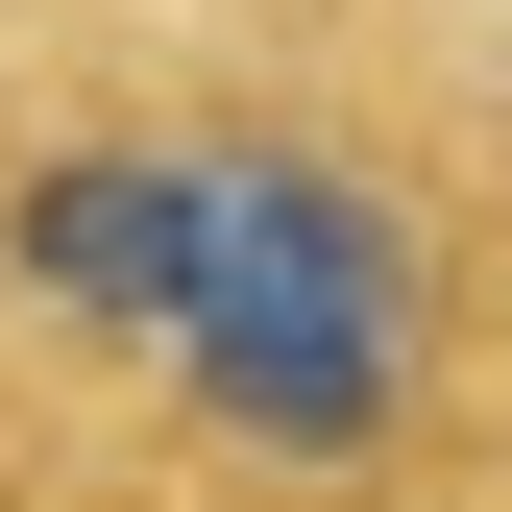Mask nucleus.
<instances>
[{"label": "nucleus", "mask_w": 512, "mask_h": 512, "mask_svg": "<svg viewBox=\"0 0 512 512\" xmlns=\"http://www.w3.org/2000/svg\"><path fill=\"white\" fill-rule=\"evenodd\" d=\"M122 512H512V171L464 0H196V220Z\"/></svg>", "instance_id": "1"}, {"label": "nucleus", "mask_w": 512, "mask_h": 512, "mask_svg": "<svg viewBox=\"0 0 512 512\" xmlns=\"http://www.w3.org/2000/svg\"><path fill=\"white\" fill-rule=\"evenodd\" d=\"M196 220V0H0V488H74Z\"/></svg>", "instance_id": "2"}]
</instances>
